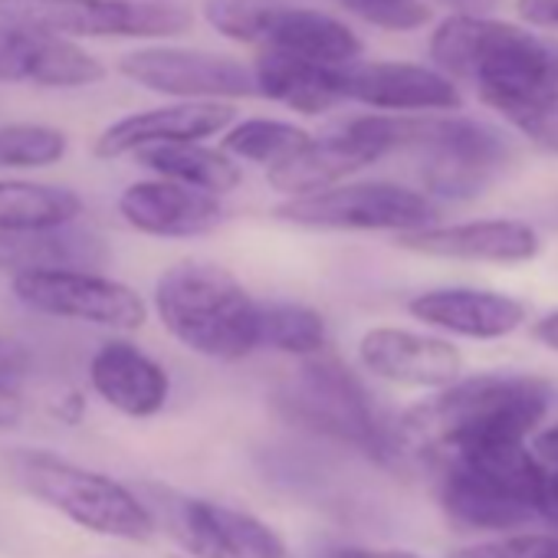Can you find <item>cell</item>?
<instances>
[{"label":"cell","instance_id":"836d02e7","mask_svg":"<svg viewBox=\"0 0 558 558\" xmlns=\"http://www.w3.org/2000/svg\"><path fill=\"white\" fill-rule=\"evenodd\" d=\"M316 558H421L408 548H368V545H323Z\"/></svg>","mask_w":558,"mask_h":558},{"label":"cell","instance_id":"f546056e","mask_svg":"<svg viewBox=\"0 0 558 558\" xmlns=\"http://www.w3.org/2000/svg\"><path fill=\"white\" fill-rule=\"evenodd\" d=\"M447 558H558V532H506L463 545Z\"/></svg>","mask_w":558,"mask_h":558},{"label":"cell","instance_id":"e0dca14e","mask_svg":"<svg viewBox=\"0 0 558 558\" xmlns=\"http://www.w3.org/2000/svg\"><path fill=\"white\" fill-rule=\"evenodd\" d=\"M106 80V66L73 40L0 21V86L86 89Z\"/></svg>","mask_w":558,"mask_h":558},{"label":"cell","instance_id":"5b68a950","mask_svg":"<svg viewBox=\"0 0 558 558\" xmlns=\"http://www.w3.org/2000/svg\"><path fill=\"white\" fill-rule=\"evenodd\" d=\"M276 408L296 427L345 444L381 466H395L408 457L398 421H388L365 381L332 355L303 362L276 395Z\"/></svg>","mask_w":558,"mask_h":558},{"label":"cell","instance_id":"603a6c76","mask_svg":"<svg viewBox=\"0 0 558 558\" xmlns=\"http://www.w3.org/2000/svg\"><path fill=\"white\" fill-rule=\"evenodd\" d=\"M256 93L303 116H323L345 102V66H319L287 53H263L253 70Z\"/></svg>","mask_w":558,"mask_h":558},{"label":"cell","instance_id":"277c9868","mask_svg":"<svg viewBox=\"0 0 558 558\" xmlns=\"http://www.w3.org/2000/svg\"><path fill=\"white\" fill-rule=\"evenodd\" d=\"M548 470L529 444L444 460L437 499L460 532H522L538 522Z\"/></svg>","mask_w":558,"mask_h":558},{"label":"cell","instance_id":"f35d334b","mask_svg":"<svg viewBox=\"0 0 558 558\" xmlns=\"http://www.w3.org/2000/svg\"><path fill=\"white\" fill-rule=\"evenodd\" d=\"M53 414H57L63 424H80V421H83V414H86V401H83V395H80V391L63 395V398L57 401Z\"/></svg>","mask_w":558,"mask_h":558},{"label":"cell","instance_id":"ac0fdd59","mask_svg":"<svg viewBox=\"0 0 558 558\" xmlns=\"http://www.w3.org/2000/svg\"><path fill=\"white\" fill-rule=\"evenodd\" d=\"M119 214L132 230L158 240L204 236L227 220L220 197L165 178L129 184L119 197Z\"/></svg>","mask_w":558,"mask_h":558},{"label":"cell","instance_id":"4dcf8cb0","mask_svg":"<svg viewBox=\"0 0 558 558\" xmlns=\"http://www.w3.org/2000/svg\"><path fill=\"white\" fill-rule=\"evenodd\" d=\"M345 8L385 31H414L424 27L430 17L421 0H345Z\"/></svg>","mask_w":558,"mask_h":558},{"label":"cell","instance_id":"4fadbf2b","mask_svg":"<svg viewBox=\"0 0 558 558\" xmlns=\"http://www.w3.org/2000/svg\"><path fill=\"white\" fill-rule=\"evenodd\" d=\"M119 73L142 89L178 96L181 102H223L256 93L253 70L233 57L181 50V47H145L119 60Z\"/></svg>","mask_w":558,"mask_h":558},{"label":"cell","instance_id":"d6986e66","mask_svg":"<svg viewBox=\"0 0 558 558\" xmlns=\"http://www.w3.org/2000/svg\"><path fill=\"white\" fill-rule=\"evenodd\" d=\"M236 119V109L230 102H171L158 109H145L135 116H125L112 122L93 145L96 158H122L138 155L145 148L158 145H184V142H204Z\"/></svg>","mask_w":558,"mask_h":558},{"label":"cell","instance_id":"9c48e42d","mask_svg":"<svg viewBox=\"0 0 558 558\" xmlns=\"http://www.w3.org/2000/svg\"><path fill=\"white\" fill-rule=\"evenodd\" d=\"M437 201L395 181H349L332 191L283 201L276 217L306 230H359V233H414L437 223Z\"/></svg>","mask_w":558,"mask_h":558},{"label":"cell","instance_id":"30bf717a","mask_svg":"<svg viewBox=\"0 0 558 558\" xmlns=\"http://www.w3.org/2000/svg\"><path fill=\"white\" fill-rule=\"evenodd\" d=\"M0 21L34 27L63 40H165L191 27V14L184 8L158 4V0H0Z\"/></svg>","mask_w":558,"mask_h":558},{"label":"cell","instance_id":"5bb4252c","mask_svg":"<svg viewBox=\"0 0 558 558\" xmlns=\"http://www.w3.org/2000/svg\"><path fill=\"white\" fill-rule=\"evenodd\" d=\"M359 365L388 385L444 391L463 378V352L437 336L401 326H375L359 339Z\"/></svg>","mask_w":558,"mask_h":558},{"label":"cell","instance_id":"7402d4cb","mask_svg":"<svg viewBox=\"0 0 558 558\" xmlns=\"http://www.w3.org/2000/svg\"><path fill=\"white\" fill-rule=\"evenodd\" d=\"M109 263V246L99 233L86 227H57V230H0V272L11 279L31 272L57 269H99Z\"/></svg>","mask_w":558,"mask_h":558},{"label":"cell","instance_id":"7a4b0ae2","mask_svg":"<svg viewBox=\"0 0 558 558\" xmlns=\"http://www.w3.org/2000/svg\"><path fill=\"white\" fill-rule=\"evenodd\" d=\"M434 63L466 80L502 119L558 106V40L486 17H450L430 37Z\"/></svg>","mask_w":558,"mask_h":558},{"label":"cell","instance_id":"9a60e30c","mask_svg":"<svg viewBox=\"0 0 558 558\" xmlns=\"http://www.w3.org/2000/svg\"><path fill=\"white\" fill-rule=\"evenodd\" d=\"M395 243L408 253L430 256V259L489 263V266H522V263H532L542 250L538 230L512 217L434 223V227L395 236Z\"/></svg>","mask_w":558,"mask_h":558},{"label":"cell","instance_id":"cb8c5ba5","mask_svg":"<svg viewBox=\"0 0 558 558\" xmlns=\"http://www.w3.org/2000/svg\"><path fill=\"white\" fill-rule=\"evenodd\" d=\"M83 214V197L60 184L0 178V230H57L76 223Z\"/></svg>","mask_w":558,"mask_h":558},{"label":"cell","instance_id":"83f0119b","mask_svg":"<svg viewBox=\"0 0 558 558\" xmlns=\"http://www.w3.org/2000/svg\"><path fill=\"white\" fill-rule=\"evenodd\" d=\"M70 142L53 125L14 122L0 125V168H50L63 161Z\"/></svg>","mask_w":558,"mask_h":558},{"label":"cell","instance_id":"d590c367","mask_svg":"<svg viewBox=\"0 0 558 558\" xmlns=\"http://www.w3.org/2000/svg\"><path fill=\"white\" fill-rule=\"evenodd\" d=\"M515 11L532 27H558V0H515Z\"/></svg>","mask_w":558,"mask_h":558},{"label":"cell","instance_id":"ffe728a7","mask_svg":"<svg viewBox=\"0 0 558 558\" xmlns=\"http://www.w3.org/2000/svg\"><path fill=\"white\" fill-rule=\"evenodd\" d=\"M93 391L119 414L148 421L165 411L171 398V378L158 359L125 339H109L89 359Z\"/></svg>","mask_w":558,"mask_h":558},{"label":"cell","instance_id":"6da1fadb","mask_svg":"<svg viewBox=\"0 0 558 558\" xmlns=\"http://www.w3.org/2000/svg\"><path fill=\"white\" fill-rule=\"evenodd\" d=\"M555 401V388L535 375H473L437 391L401 414L398 434L408 453H434L440 460L496 447L529 444Z\"/></svg>","mask_w":558,"mask_h":558},{"label":"cell","instance_id":"74e56055","mask_svg":"<svg viewBox=\"0 0 558 558\" xmlns=\"http://www.w3.org/2000/svg\"><path fill=\"white\" fill-rule=\"evenodd\" d=\"M21 417H24V401L17 398L14 388H4V385H0V430H4V427H14Z\"/></svg>","mask_w":558,"mask_h":558},{"label":"cell","instance_id":"8d00e7d4","mask_svg":"<svg viewBox=\"0 0 558 558\" xmlns=\"http://www.w3.org/2000/svg\"><path fill=\"white\" fill-rule=\"evenodd\" d=\"M532 339H535L542 349H548V352L558 355V310L532 323Z\"/></svg>","mask_w":558,"mask_h":558},{"label":"cell","instance_id":"8fae6325","mask_svg":"<svg viewBox=\"0 0 558 558\" xmlns=\"http://www.w3.org/2000/svg\"><path fill=\"white\" fill-rule=\"evenodd\" d=\"M11 293L34 313L86 326H106L119 332H138L148 319L142 293L99 269H57L17 276L11 279Z\"/></svg>","mask_w":558,"mask_h":558},{"label":"cell","instance_id":"44dd1931","mask_svg":"<svg viewBox=\"0 0 558 558\" xmlns=\"http://www.w3.org/2000/svg\"><path fill=\"white\" fill-rule=\"evenodd\" d=\"M345 99L381 112H450L463 102L450 76L417 63H352Z\"/></svg>","mask_w":558,"mask_h":558},{"label":"cell","instance_id":"3957f363","mask_svg":"<svg viewBox=\"0 0 558 558\" xmlns=\"http://www.w3.org/2000/svg\"><path fill=\"white\" fill-rule=\"evenodd\" d=\"M155 316L187 352L240 362L259 349V303L240 279L207 259H181L155 279Z\"/></svg>","mask_w":558,"mask_h":558},{"label":"cell","instance_id":"f1b7e54d","mask_svg":"<svg viewBox=\"0 0 558 558\" xmlns=\"http://www.w3.org/2000/svg\"><path fill=\"white\" fill-rule=\"evenodd\" d=\"M217 519L236 558H293L283 535L253 512L217 502Z\"/></svg>","mask_w":558,"mask_h":558},{"label":"cell","instance_id":"e575fe53","mask_svg":"<svg viewBox=\"0 0 558 558\" xmlns=\"http://www.w3.org/2000/svg\"><path fill=\"white\" fill-rule=\"evenodd\" d=\"M529 450L535 453V460H538L545 470L558 473V421L545 424V427L529 440Z\"/></svg>","mask_w":558,"mask_h":558},{"label":"cell","instance_id":"d6a6232c","mask_svg":"<svg viewBox=\"0 0 558 558\" xmlns=\"http://www.w3.org/2000/svg\"><path fill=\"white\" fill-rule=\"evenodd\" d=\"M34 368V355L24 342L0 336V385L8 388V381L24 378Z\"/></svg>","mask_w":558,"mask_h":558},{"label":"cell","instance_id":"4316f807","mask_svg":"<svg viewBox=\"0 0 558 558\" xmlns=\"http://www.w3.org/2000/svg\"><path fill=\"white\" fill-rule=\"evenodd\" d=\"M313 142V135L293 122H276V119H246L236 122L223 132L220 148L236 158V161H253V165H266L276 168L290 161L293 155H300L306 145Z\"/></svg>","mask_w":558,"mask_h":558},{"label":"cell","instance_id":"484cf974","mask_svg":"<svg viewBox=\"0 0 558 558\" xmlns=\"http://www.w3.org/2000/svg\"><path fill=\"white\" fill-rule=\"evenodd\" d=\"M259 349H272L300 362L319 359L329 349V323L303 303H259Z\"/></svg>","mask_w":558,"mask_h":558},{"label":"cell","instance_id":"ba28073f","mask_svg":"<svg viewBox=\"0 0 558 558\" xmlns=\"http://www.w3.org/2000/svg\"><path fill=\"white\" fill-rule=\"evenodd\" d=\"M401 148H417L421 184L430 201H473L509 161V142L473 119L401 116Z\"/></svg>","mask_w":558,"mask_h":558},{"label":"cell","instance_id":"1f68e13d","mask_svg":"<svg viewBox=\"0 0 558 558\" xmlns=\"http://www.w3.org/2000/svg\"><path fill=\"white\" fill-rule=\"evenodd\" d=\"M529 142H535L545 151L558 155V106H545V109H529L509 119Z\"/></svg>","mask_w":558,"mask_h":558},{"label":"cell","instance_id":"d4e9b609","mask_svg":"<svg viewBox=\"0 0 558 558\" xmlns=\"http://www.w3.org/2000/svg\"><path fill=\"white\" fill-rule=\"evenodd\" d=\"M142 168L155 171L165 181H178L197 191H207L214 197L230 194L240 184V165L223 148H207L201 142L184 145H158L135 155Z\"/></svg>","mask_w":558,"mask_h":558},{"label":"cell","instance_id":"52a82bcc","mask_svg":"<svg viewBox=\"0 0 558 558\" xmlns=\"http://www.w3.org/2000/svg\"><path fill=\"white\" fill-rule=\"evenodd\" d=\"M207 24L240 44H263L269 53H287L319 66H352L362 40L336 17L287 8L279 0H207Z\"/></svg>","mask_w":558,"mask_h":558},{"label":"cell","instance_id":"7c38bea8","mask_svg":"<svg viewBox=\"0 0 558 558\" xmlns=\"http://www.w3.org/2000/svg\"><path fill=\"white\" fill-rule=\"evenodd\" d=\"M388 151L391 145H388L381 116H355V119L336 122L329 132L313 138L290 161L269 168L266 181L287 201H300V197H313L339 184H349L352 174L375 165Z\"/></svg>","mask_w":558,"mask_h":558},{"label":"cell","instance_id":"8992f818","mask_svg":"<svg viewBox=\"0 0 558 558\" xmlns=\"http://www.w3.org/2000/svg\"><path fill=\"white\" fill-rule=\"evenodd\" d=\"M21 486L80 529L122 542H148L158 529L148 502L125 483L80 466L50 450H21L14 460Z\"/></svg>","mask_w":558,"mask_h":558},{"label":"cell","instance_id":"2e32d148","mask_svg":"<svg viewBox=\"0 0 558 558\" xmlns=\"http://www.w3.org/2000/svg\"><path fill=\"white\" fill-rule=\"evenodd\" d=\"M408 316L444 339L499 342L529 323L522 300L483 287H434L408 300Z\"/></svg>","mask_w":558,"mask_h":558}]
</instances>
